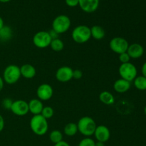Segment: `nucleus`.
I'll return each instance as SVG.
<instances>
[{"instance_id": "nucleus-18", "label": "nucleus", "mask_w": 146, "mask_h": 146, "mask_svg": "<svg viewBox=\"0 0 146 146\" xmlns=\"http://www.w3.org/2000/svg\"><path fill=\"white\" fill-rule=\"evenodd\" d=\"M91 37L96 40H101L106 35V31L102 27L99 25H94L91 28Z\"/></svg>"}, {"instance_id": "nucleus-13", "label": "nucleus", "mask_w": 146, "mask_h": 146, "mask_svg": "<svg viewBox=\"0 0 146 146\" xmlns=\"http://www.w3.org/2000/svg\"><path fill=\"white\" fill-rule=\"evenodd\" d=\"M100 0H78V6L86 13H93L98 9Z\"/></svg>"}, {"instance_id": "nucleus-25", "label": "nucleus", "mask_w": 146, "mask_h": 146, "mask_svg": "<svg viewBox=\"0 0 146 146\" xmlns=\"http://www.w3.org/2000/svg\"><path fill=\"white\" fill-rule=\"evenodd\" d=\"M54 114V111L52 107L51 106H44L42 111L41 113V115L44 116L46 119H50L52 118Z\"/></svg>"}, {"instance_id": "nucleus-21", "label": "nucleus", "mask_w": 146, "mask_h": 146, "mask_svg": "<svg viewBox=\"0 0 146 146\" xmlns=\"http://www.w3.org/2000/svg\"><path fill=\"white\" fill-rule=\"evenodd\" d=\"M64 131L65 135H66L67 136H74L78 131L77 123H68L64 127Z\"/></svg>"}, {"instance_id": "nucleus-22", "label": "nucleus", "mask_w": 146, "mask_h": 146, "mask_svg": "<svg viewBox=\"0 0 146 146\" xmlns=\"http://www.w3.org/2000/svg\"><path fill=\"white\" fill-rule=\"evenodd\" d=\"M134 86L137 89L140 91H145L146 90V78L143 76H137L133 81Z\"/></svg>"}, {"instance_id": "nucleus-30", "label": "nucleus", "mask_w": 146, "mask_h": 146, "mask_svg": "<svg viewBox=\"0 0 146 146\" xmlns=\"http://www.w3.org/2000/svg\"><path fill=\"white\" fill-rule=\"evenodd\" d=\"M65 2L69 7H76L78 6V0H65Z\"/></svg>"}, {"instance_id": "nucleus-7", "label": "nucleus", "mask_w": 146, "mask_h": 146, "mask_svg": "<svg viewBox=\"0 0 146 146\" xmlns=\"http://www.w3.org/2000/svg\"><path fill=\"white\" fill-rule=\"evenodd\" d=\"M128 46H129V44L128 41L125 38L120 36L114 37L109 42V46L111 51L118 55L126 52Z\"/></svg>"}, {"instance_id": "nucleus-19", "label": "nucleus", "mask_w": 146, "mask_h": 146, "mask_svg": "<svg viewBox=\"0 0 146 146\" xmlns=\"http://www.w3.org/2000/svg\"><path fill=\"white\" fill-rule=\"evenodd\" d=\"M99 100L102 104L105 105H112L115 102V98L111 92L107 91H104L99 94Z\"/></svg>"}, {"instance_id": "nucleus-1", "label": "nucleus", "mask_w": 146, "mask_h": 146, "mask_svg": "<svg viewBox=\"0 0 146 146\" xmlns=\"http://www.w3.org/2000/svg\"><path fill=\"white\" fill-rule=\"evenodd\" d=\"M29 125L32 132L38 136L45 135L48 130V120L41 114L33 115L30 120Z\"/></svg>"}, {"instance_id": "nucleus-8", "label": "nucleus", "mask_w": 146, "mask_h": 146, "mask_svg": "<svg viewBox=\"0 0 146 146\" xmlns=\"http://www.w3.org/2000/svg\"><path fill=\"white\" fill-rule=\"evenodd\" d=\"M51 40L48 32L46 31H38L33 36V43L38 48H46L50 46Z\"/></svg>"}, {"instance_id": "nucleus-32", "label": "nucleus", "mask_w": 146, "mask_h": 146, "mask_svg": "<svg viewBox=\"0 0 146 146\" xmlns=\"http://www.w3.org/2000/svg\"><path fill=\"white\" fill-rule=\"evenodd\" d=\"M4 125H5V122H4V119L1 115H0V133L4 130Z\"/></svg>"}, {"instance_id": "nucleus-15", "label": "nucleus", "mask_w": 146, "mask_h": 146, "mask_svg": "<svg viewBox=\"0 0 146 146\" xmlns=\"http://www.w3.org/2000/svg\"><path fill=\"white\" fill-rule=\"evenodd\" d=\"M29 105V111L30 113L33 114V115H38L41 114L43 108H44V104L42 101H40L38 98H34L31 99L28 103Z\"/></svg>"}, {"instance_id": "nucleus-6", "label": "nucleus", "mask_w": 146, "mask_h": 146, "mask_svg": "<svg viewBox=\"0 0 146 146\" xmlns=\"http://www.w3.org/2000/svg\"><path fill=\"white\" fill-rule=\"evenodd\" d=\"M118 73L121 76V78L131 82L134 81L137 77V68L132 63H126V64H121L118 68Z\"/></svg>"}, {"instance_id": "nucleus-2", "label": "nucleus", "mask_w": 146, "mask_h": 146, "mask_svg": "<svg viewBox=\"0 0 146 146\" xmlns=\"http://www.w3.org/2000/svg\"><path fill=\"white\" fill-rule=\"evenodd\" d=\"M78 131L86 137H90L94 134L97 125L96 121L91 117L84 116L77 123Z\"/></svg>"}, {"instance_id": "nucleus-34", "label": "nucleus", "mask_w": 146, "mask_h": 146, "mask_svg": "<svg viewBox=\"0 0 146 146\" xmlns=\"http://www.w3.org/2000/svg\"><path fill=\"white\" fill-rule=\"evenodd\" d=\"M141 71H142V74L144 77L146 78V61L143 65L142 68H141Z\"/></svg>"}, {"instance_id": "nucleus-35", "label": "nucleus", "mask_w": 146, "mask_h": 146, "mask_svg": "<svg viewBox=\"0 0 146 146\" xmlns=\"http://www.w3.org/2000/svg\"><path fill=\"white\" fill-rule=\"evenodd\" d=\"M4 81L3 80L2 77L0 76V92L2 91L3 88H4Z\"/></svg>"}, {"instance_id": "nucleus-37", "label": "nucleus", "mask_w": 146, "mask_h": 146, "mask_svg": "<svg viewBox=\"0 0 146 146\" xmlns=\"http://www.w3.org/2000/svg\"><path fill=\"white\" fill-rule=\"evenodd\" d=\"M95 146H105V143L102 142H99V141H97V142L96 143Z\"/></svg>"}, {"instance_id": "nucleus-23", "label": "nucleus", "mask_w": 146, "mask_h": 146, "mask_svg": "<svg viewBox=\"0 0 146 146\" xmlns=\"http://www.w3.org/2000/svg\"><path fill=\"white\" fill-rule=\"evenodd\" d=\"M49 139L54 144H56L58 143L63 141V134L59 130H54L50 133Z\"/></svg>"}, {"instance_id": "nucleus-28", "label": "nucleus", "mask_w": 146, "mask_h": 146, "mask_svg": "<svg viewBox=\"0 0 146 146\" xmlns=\"http://www.w3.org/2000/svg\"><path fill=\"white\" fill-rule=\"evenodd\" d=\"M118 58H119V61H121V64H126V63L130 62V60H131V57L129 56L127 52L119 54Z\"/></svg>"}, {"instance_id": "nucleus-4", "label": "nucleus", "mask_w": 146, "mask_h": 146, "mask_svg": "<svg viewBox=\"0 0 146 146\" xmlns=\"http://www.w3.org/2000/svg\"><path fill=\"white\" fill-rule=\"evenodd\" d=\"M20 67L18 66L11 64L7 66L3 72V80L4 83L9 85L16 84L21 78Z\"/></svg>"}, {"instance_id": "nucleus-33", "label": "nucleus", "mask_w": 146, "mask_h": 146, "mask_svg": "<svg viewBox=\"0 0 146 146\" xmlns=\"http://www.w3.org/2000/svg\"><path fill=\"white\" fill-rule=\"evenodd\" d=\"M54 146H70V145L68 143L66 142V141H61V142L58 143L54 144Z\"/></svg>"}, {"instance_id": "nucleus-3", "label": "nucleus", "mask_w": 146, "mask_h": 146, "mask_svg": "<svg viewBox=\"0 0 146 146\" xmlns=\"http://www.w3.org/2000/svg\"><path fill=\"white\" fill-rule=\"evenodd\" d=\"M71 37L77 44H85L91 38V28L86 25L77 26L73 30Z\"/></svg>"}, {"instance_id": "nucleus-38", "label": "nucleus", "mask_w": 146, "mask_h": 146, "mask_svg": "<svg viewBox=\"0 0 146 146\" xmlns=\"http://www.w3.org/2000/svg\"><path fill=\"white\" fill-rule=\"evenodd\" d=\"M10 1H11V0H0V2L1 3H7Z\"/></svg>"}, {"instance_id": "nucleus-26", "label": "nucleus", "mask_w": 146, "mask_h": 146, "mask_svg": "<svg viewBox=\"0 0 146 146\" xmlns=\"http://www.w3.org/2000/svg\"><path fill=\"white\" fill-rule=\"evenodd\" d=\"M96 142L90 137H86L81 140L78 143V146H95Z\"/></svg>"}, {"instance_id": "nucleus-20", "label": "nucleus", "mask_w": 146, "mask_h": 146, "mask_svg": "<svg viewBox=\"0 0 146 146\" xmlns=\"http://www.w3.org/2000/svg\"><path fill=\"white\" fill-rule=\"evenodd\" d=\"M12 30L9 26L4 25L0 29V41H7L12 37Z\"/></svg>"}, {"instance_id": "nucleus-31", "label": "nucleus", "mask_w": 146, "mask_h": 146, "mask_svg": "<svg viewBox=\"0 0 146 146\" xmlns=\"http://www.w3.org/2000/svg\"><path fill=\"white\" fill-rule=\"evenodd\" d=\"M48 34H49L50 36H51V39H56V38H58V33L56 32L54 30L51 29L49 31H48Z\"/></svg>"}, {"instance_id": "nucleus-5", "label": "nucleus", "mask_w": 146, "mask_h": 146, "mask_svg": "<svg viewBox=\"0 0 146 146\" xmlns=\"http://www.w3.org/2000/svg\"><path fill=\"white\" fill-rule=\"evenodd\" d=\"M71 21L69 17L64 14L58 15L53 20L52 29L58 34L66 32L70 29Z\"/></svg>"}, {"instance_id": "nucleus-39", "label": "nucleus", "mask_w": 146, "mask_h": 146, "mask_svg": "<svg viewBox=\"0 0 146 146\" xmlns=\"http://www.w3.org/2000/svg\"><path fill=\"white\" fill-rule=\"evenodd\" d=\"M144 113H145V114L146 115V106L144 108Z\"/></svg>"}, {"instance_id": "nucleus-27", "label": "nucleus", "mask_w": 146, "mask_h": 146, "mask_svg": "<svg viewBox=\"0 0 146 146\" xmlns=\"http://www.w3.org/2000/svg\"><path fill=\"white\" fill-rule=\"evenodd\" d=\"M13 101L11 98H6L4 99H3L2 103H1V105L2 107L6 110H11V106H12Z\"/></svg>"}, {"instance_id": "nucleus-11", "label": "nucleus", "mask_w": 146, "mask_h": 146, "mask_svg": "<svg viewBox=\"0 0 146 146\" xmlns=\"http://www.w3.org/2000/svg\"><path fill=\"white\" fill-rule=\"evenodd\" d=\"M73 71L74 70L67 66L60 67L56 72V78L59 82H68L73 78Z\"/></svg>"}, {"instance_id": "nucleus-36", "label": "nucleus", "mask_w": 146, "mask_h": 146, "mask_svg": "<svg viewBox=\"0 0 146 146\" xmlns=\"http://www.w3.org/2000/svg\"><path fill=\"white\" fill-rule=\"evenodd\" d=\"M4 26V20H3V19L1 18V17H0V29H1Z\"/></svg>"}, {"instance_id": "nucleus-16", "label": "nucleus", "mask_w": 146, "mask_h": 146, "mask_svg": "<svg viewBox=\"0 0 146 146\" xmlns=\"http://www.w3.org/2000/svg\"><path fill=\"white\" fill-rule=\"evenodd\" d=\"M21 76L27 79H31L35 77L36 74V70L35 67L31 64H26L20 67Z\"/></svg>"}, {"instance_id": "nucleus-9", "label": "nucleus", "mask_w": 146, "mask_h": 146, "mask_svg": "<svg viewBox=\"0 0 146 146\" xmlns=\"http://www.w3.org/2000/svg\"><path fill=\"white\" fill-rule=\"evenodd\" d=\"M10 111L17 116H24L29 112L28 103L24 100H17L13 101Z\"/></svg>"}, {"instance_id": "nucleus-24", "label": "nucleus", "mask_w": 146, "mask_h": 146, "mask_svg": "<svg viewBox=\"0 0 146 146\" xmlns=\"http://www.w3.org/2000/svg\"><path fill=\"white\" fill-rule=\"evenodd\" d=\"M50 47L53 51L56 52H59L61 51L64 48V44L60 38H56V39L51 40V42L50 44Z\"/></svg>"}, {"instance_id": "nucleus-12", "label": "nucleus", "mask_w": 146, "mask_h": 146, "mask_svg": "<svg viewBox=\"0 0 146 146\" xmlns=\"http://www.w3.org/2000/svg\"><path fill=\"white\" fill-rule=\"evenodd\" d=\"M94 135L97 141L105 143L110 139L111 132H110V130L108 129V127H106V125H97Z\"/></svg>"}, {"instance_id": "nucleus-17", "label": "nucleus", "mask_w": 146, "mask_h": 146, "mask_svg": "<svg viewBox=\"0 0 146 146\" xmlns=\"http://www.w3.org/2000/svg\"><path fill=\"white\" fill-rule=\"evenodd\" d=\"M131 88V82L123 78L116 80L113 84V88L117 93L123 94L127 92Z\"/></svg>"}, {"instance_id": "nucleus-10", "label": "nucleus", "mask_w": 146, "mask_h": 146, "mask_svg": "<svg viewBox=\"0 0 146 146\" xmlns=\"http://www.w3.org/2000/svg\"><path fill=\"white\" fill-rule=\"evenodd\" d=\"M54 94V90L51 85L48 84H42L37 88L36 96L38 99L41 101H48Z\"/></svg>"}, {"instance_id": "nucleus-14", "label": "nucleus", "mask_w": 146, "mask_h": 146, "mask_svg": "<svg viewBox=\"0 0 146 146\" xmlns=\"http://www.w3.org/2000/svg\"><path fill=\"white\" fill-rule=\"evenodd\" d=\"M126 52L128 53L131 58L137 59V58H141L143 55L144 48L140 44L134 43V44H129Z\"/></svg>"}, {"instance_id": "nucleus-29", "label": "nucleus", "mask_w": 146, "mask_h": 146, "mask_svg": "<svg viewBox=\"0 0 146 146\" xmlns=\"http://www.w3.org/2000/svg\"><path fill=\"white\" fill-rule=\"evenodd\" d=\"M83 77V72L80 69H76L73 71V78L76 80L81 79Z\"/></svg>"}]
</instances>
